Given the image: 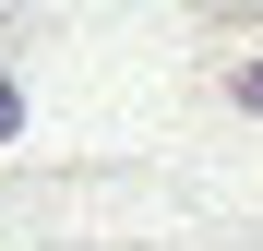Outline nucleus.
<instances>
[{"label":"nucleus","instance_id":"f257e3e1","mask_svg":"<svg viewBox=\"0 0 263 251\" xmlns=\"http://www.w3.org/2000/svg\"><path fill=\"white\" fill-rule=\"evenodd\" d=\"M12 132H24V96H12V84H0V144H12Z\"/></svg>","mask_w":263,"mask_h":251},{"label":"nucleus","instance_id":"f03ea898","mask_svg":"<svg viewBox=\"0 0 263 251\" xmlns=\"http://www.w3.org/2000/svg\"><path fill=\"white\" fill-rule=\"evenodd\" d=\"M239 108H263V60H251V72H239Z\"/></svg>","mask_w":263,"mask_h":251}]
</instances>
